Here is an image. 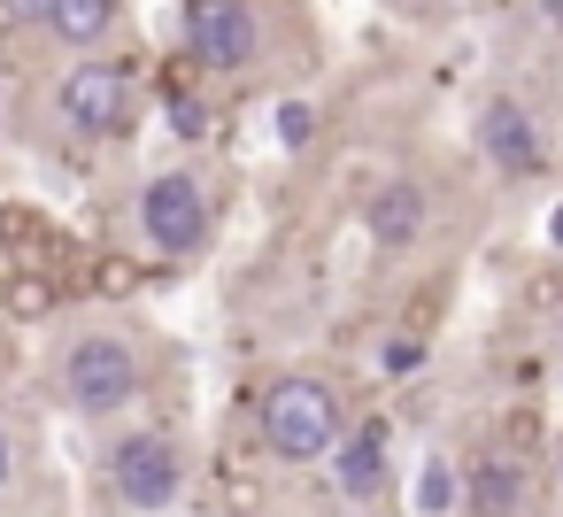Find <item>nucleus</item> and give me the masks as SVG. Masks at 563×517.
<instances>
[{"instance_id": "1", "label": "nucleus", "mask_w": 563, "mask_h": 517, "mask_svg": "<svg viewBox=\"0 0 563 517\" xmlns=\"http://www.w3.org/2000/svg\"><path fill=\"white\" fill-rule=\"evenodd\" d=\"M263 448L278 463H317V455H340V394L324 378H278L263 386Z\"/></svg>"}, {"instance_id": "2", "label": "nucleus", "mask_w": 563, "mask_h": 517, "mask_svg": "<svg viewBox=\"0 0 563 517\" xmlns=\"http://www.w3.org/2000/svg\"><path fill=\"white\" fill-rule=\"evenodd\" d=\"M140 348L132 340H117V332H86L78 348H70V363H63V386H70V402L86 409V417H109V409H124L132 394H140Z\"/></svg>"}, {"instance_id": "3", "label": "nucleus", "mask_w": 563, "mask_h": 517, "mask_svg": "<svg viewBox=\"0 0 563 517\" xmlns=\"http://www.w3.org/2000/svg\"><path fill=\"white\" fill-rule=\"evenodd\" d=\"M109 486L132 502V509H170L186 494V455L170 432H132L109 448Z\"/></svg>"}, {"instance_id": "4", "label": "nucleus", "mask_w": 563, "mask_h": 517, "mask_svg": "<svg viewBox=\"0 0 563 517\" xmlns=\"http://www.w3.org/2000/svg\"><path fill=\"white\" fill-rule=\"evenodd\" d=\"M178 32H186V55L209 70H255L263 55V16L247 0H201V9L178 16Z\"/></svg>"}, {"instance_id": "5", "label": "nucleus", "mask_w": 563, "mask_h": 517, "mask_svg": "<svg viewBox=\"0 0 563 517\" xmlns=\"http://www.w3.org/2000/svg\"><path fill=\"white\" fill-rule=\"evenodd\" d=\"M55 109H63L70 132H86V140H117V132L132 124V78H124L117 63H78V70L55 86Z\"/></svg>"}, {"instance_id": "6", "label": "nucleus", "mask_w": 563, "mask_h": 517, "mask_svg": "<svg viewBox=\"0 0 563 517\" xmlns=\"http://www.w3.org/2000/svg\"><path fill=\"white\" fill-rule=\"evenodd\" d=\"M140 224H147V240H155L163 255H201V240H209V201H201V186H194L186 170H163V178H147V194H140Z\"/></svg>"}, {"instance_id": "7", "label": "nucleus", "mask_w": 563, "mask_h": 517, "mask_svg": "<svg viewBox=\"0 0 563 517\" xmlns=\"http://www.w3.org/2000/svg\"><path fill=\"white\" fill-rule=\"evenodd\" d=\"M478 155H486L501 178H532V170L548 163V147H540V124L525 117V101L494 94V101L478 109Z\"/></svg>"}, {"instance_id": "8", "label": "nucleus", "mask_w": 563, "mask_h": 517, "mask_svg": "<svg viewBox=\"0 0 563 517\" xmlns=\"http://www.w3.org/2000/svg\"><path fill=\"white\" fill-rule=\"evenodd\" d=\"M363 224H371V240H378L386 255H401V248L424 240V224H432V194H424L417 178H386V186L371 194Z\"/></svg>"}, {"instance_id": "9", "label": "nucleus", "mask_w": 563, "mask_h": 517, "mask_svg": "<svg viewBox=\"0 0 563 517\" xmlns=\"http://www.w3.org/2000/svg\"><path fill=\"white\" fill-rule=\"evenodd\" d=\"M332 479H340L347 502H378L386 494V432L378 425H355L340 440V455H332Z\"/></svg>"}, {"instance_id": "10", "label": "nucleus", "mask_w": 563, "mask_h": 517, "mask_svg": "<svg viewBox=\"0 0 563 517\" xmlns=\"http://www.w3.org/2000/svg\"><path fill=\"white\" fill-rule=\"evenodd\" d=\"M47 40H63V47H93V40H109L117 32V0H40V9H24Z\"/></svg>"}, {"instance_id": "11", "label": "nucleus", "mask_w": 563, "mask_h": 517, "mask_svg": "<svg viewBox=\"0 0 563 517\" xmlns=\"http://www.w3.org/2000/svg\"><path fill=\"white\" fill-rule=\"evenodd\" d=\"M525 455H478V471H471V509L478 517H517L525 509Z\"/></svg>"}, {"instance_id": "12", "label": "nucleus", "mask_w": 563, "mask_h": 517, "mask_svg": "<svg viewBox=\"0 0 563 517\" xmlns=\"http://www.w3.org/2000/svg\"><path fill=\"white\" fill-rule=\"evenodd\" d=\"M0 255L16 263V278H55V232L32 209H0Z\"/></svg>"}, {"instance_id": "13", "label": "nucleus", "mask_w": 563, "mask_h": 517, "mask_svg": "<svg viewBox=\"0 0 563 517\" xmlns=\"http://www.w3.org/2000/svg\"><path fill=\"white\" fill-rule=\"evenodd\" d=\"M93 294H109V301H124V294H140V263L132 255H93Z\"/></svg>"}, {"instance_id": "14", "label": "nucleus", "mask_w": 563, "mask_h": 517, "mask_svg": "<svg viewBox=\"0 0 563 517\" xmlns=\"http://www.w3.org/2000/svg\"><path fill=\"white\" fill-rule=\"evenodd\" d=\"M47 309H55V278H9V317L40 324Z\"/></svg>"}, {"instance_id": "15", "label": "nucleus", "mask_w": 563, "mask_h": 517, "mask_svg": "<svg viewBox=\"0 0 563 517\" xmlns=\"http://www.w3.org/2000/svg\"><path fill=\"white\" fill-rule=\"evenodd\" d=\"M455 494H463V486H455V471H448V463H424V479H417V509H424V517H448V509H455Z\"/></svg>"}, {"instance_id": "16", "label": "nucleus", "mask_w": 563, "mask_h": 517, "mask_svg": "<svg viewBox=\"0 0 563 517\" xmlns=\"http://www.w3.org/2000/svg\"><path fill=\"white\" fill-rule=\"evenodd\" d=\"M163 117H170V132H178V140H201V132H209V109H201L194 94H186V101H163Z\"/></svg>"}, {"instance_id": "17", "label": "nucleus", "mask_w": 563, "mask_h": 517, "mask_svg": "<svg viewBox=\"0 0 563 517\" xmlns=\"http://www.w3.org/2000/svg\"><path fill=\"white\" fill-rule=\"evenodd\" d=\"M309 132H317V109H309V101H286V109H278V140H286V147H309Z\"/></svg>"}, {"instance_id": "18", "label": "nucleus", "mask_w": 563, "mask_h": 517, "mask_svg": "<svg viewBox=\"0 0 563 517\" xmlns=\"http://www.w3.org/2000/svg\"><path fill=\"white\" fill-rule=\"evenodd\" d=\"M378 363H386V371H417V363H424V340H417V332H394Z\"/></svg>"}, {"instance_id": "19", "label": "nucleus", "mask_w": 563, "mask_h": 517, "mask_svg": "<svg viewBox=\"0 0 563 517\" xmlns=\"http://www.w3.org/2000/svg\"><path fill=\"white\" fill-rule=\"evenodd\" d=\"M224 502H232V509H263V486H255L247 471H224Z\"/></svg>"}, {"instance_id": "20", "label": "nucleus", "mask_w": 563, "mask_h": 517, "mask_svg": "<svg viewBox=\"0 0 563 517\" xmlns=\"http://www.w3.org/2000/svg\"><path fill=\"white\" fill-rule=\"evenodd\" d=\"M16 486V440H9V425H0V494Z\"/></svg>"}, {"instance_id": "21", "label": "nucleus", "mask_w": 563, "mask_h": 517, "mask_svg": "<svg viewBox=\"0 0 563 517\" xmlns=\"http://www.w3.org/2000/svg\"><path fill=\"white\" fill-rule=\"evenodd\" d=\"M555 248H563V209H555Z\"/></svg>"}, {"instance_id": "22", "label": "nucleus", "mask_w": 563, "mask_h": 517, "mask_svg": "<svg viewBox=\"0 0 563 517\" xmlns=\"http://www.w3.org/2000/svg\"><path fill=\"white\" fill-rule=\"evenodd\" d=\"M555 479H563V448H555Z\"/></svg>"}]
</instances>
